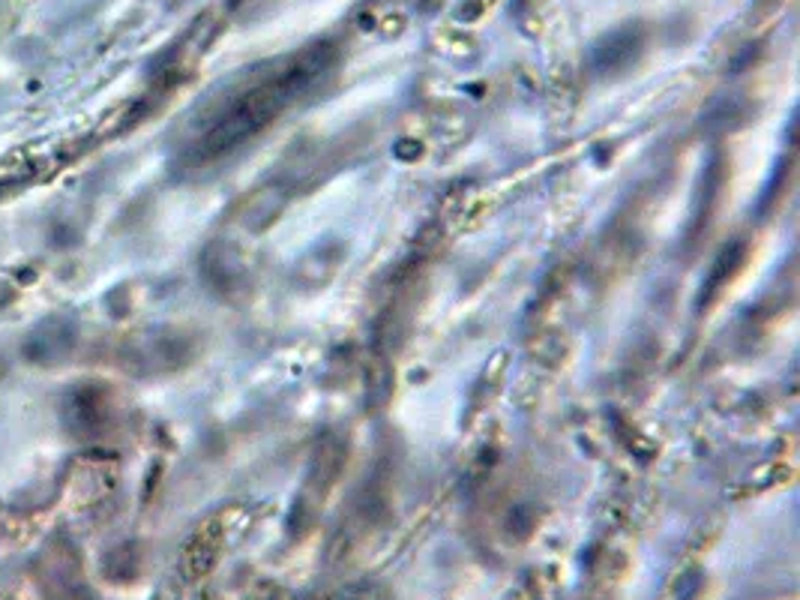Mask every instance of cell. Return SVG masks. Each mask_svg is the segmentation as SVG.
I'll use <instances>...</instances> for the list:
<instances>
[{
	"label": "cell",
	"instance_id": "6da1fadb",
	"mask_svg": "<svg viewBox=\"0 0 800 600\" xmlns=\"http://www.w3.org/2000/svg\"><path fill=\"white\" fill-rule=\"evenodd\" d=\"M334 45H327V42L325 45H312L304 54H297L295 61L276 67L270 79L234 93L232 100L225 102L223 112L204 126L189 156L195 163H207V160H219L223 153L240 148L246 139H253L258 130L276 121L288 102L300 100L304 93L318 88L321 79H327V72L334 70Z\"/></svg>",
	"mask_w": 800,
	"mask_h": 600
},
{
	"label": "cell",
	"instance_id": "7a4b0ae2",
	"mask_svg": "<svg viewBox=\"0 0 800 600\" xmlns=\"http://www.w3.org/2000/svg\"><path fill=\"white\" fill-rule=\"evenodd\" d=\"M75 346V322L66 318H51L42 322L24 343V355L33 364H54L61 357L70 355V348Z\"/></svg>",
	"mask_w": 800,
	"mask_h": 600
},
{
	"label": "cell",
	"instance_id": "3957f363",
	"mask_svg": "<svg viewBox=\"0 0 800 600\" xmlns=\"http://www.w3.org/2000/svg\"><path fill=\"white\" fill-rule=\"evenodd\" d=\"M642 51V31L638 28H624L603 37L591 51V67L597 72H618L636 61Z\"/></svg>",
	"mask_w": 800,
	"mask_h": 600
},
{
	"label": "cell",
	"instance_id": "277c9868",
	"mask_svg": "<svg viewBox=\"0 0 800 600\" xmlns=\"http://www.w3.org/2000/svg\"><path fill=\"white\" fill-rule=\"evenodd\" d=\"M66 427L75 433V436H91L102 427L105 420V403H102V394L96 387H82L70 394V403H66Z\"/></svg>",
	"mask_w": 800,
	"mask_h": 600
},
{
	"label": "cell",
	"instance_id": "5b68a950",
	"mask_svg": "<svg viewBox=\"0 0 800 600\" xmlns=\"http://www.w3.org/2000/svg\"><path fill=\"white\" fill-rule=\"evenodd\" d=\"M740 258H743V250L740 246H731V250H722V255L717 258V265H714V271H710V279L708 285L701 288V301L705 297H710L714 292H717L719 285L726 283L731 274H735V267L740 265Z\"/></svg>",
	"mask_w": 800,
	"mask_h": 600
}]
</instances>
